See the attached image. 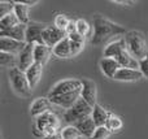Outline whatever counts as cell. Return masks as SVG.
I'll use <instances>...</instances> for the list:
<instances>
[{"label": "cell", "instance_id": "30bf717a", "mask_svg": "<svg viewBox=\"0 0 148 139\" xmlns=\"http://www.w3.org/2000/svg\"><path fill=\"white\" fill-rule=\"evenodd\" d=\"M51 103L53 105L61 107L64 109H70L75 105V103L81 99V91H75L72 94H64V95H57V96H48Z\"/></svg>", "mask_w": 148, "mask_h": 139}, {"label": "cell", "instance_id": "ac0fdd59", "mask_svg": "<svg viewBox=\"0 0 148 139\" xmlns=\"http://www.w3.org/2000/svg\"><path fill=\"white\" fill-rule=\"evenodd\" d=\"M26 29H27V25L20 23L12 29L0 31V36H5V38H10L20 42H26Z\"/></svg>", "mask_w": 148, "mask_h": 139}, {"label": "cell", "instance_id": "6da1fadb", "mask_svg": "<svg viewBox=\"0 0 148 139\" xmlns=\"http://www.w3.org/2000/svg\"><path fill=\"white\" fill-rule=\"evenodd\" d=\"M122 34L126 35V30L121 25L112 22L104 17H96L94 20V34H92L91 43L97 46L104 43L112 36L122 35Z\"/></svg>", "mask_w": 148, "mask_h": 139}, {"label": "cell", "instance_id": "8fae6325", "mask_svg": "<svg viewBox=\"0 0 148 139\" xmlns=\"http://www.w3.org/2000/svg\"><path fill=\"white\" fill-rule=\"evenodd\" d=\"M26 42L14 40L10 38H5V36H0V51L5 52V53H12V55H20L26 47Z\"/></svg>", "mask_w": 148, "mask_h": 139}, {"label": "cell", "instance_id": "d6986e66", "mask_svg": "<svg viewBox=\"0 0 148 139\" xmlns=\"http://www.w3.org/2000/svg\"><path fill=\"white\" fill-rule=\"evenodd\" d=\"M25 73H26L29 83H30L31 90H33V88H35L36 86H38L39 81H40V78H42V74H43V65L35 62V64L31 65Z\"/></svg>", "mask_w": 148, "mask_h": 139}, {"label": "cell", "instance_id": "d4e9b609", "mask_svg": "<svg viewBox=\"0 0 148 139\" xmlns=\"http://www.w3.org/2000/svg\"><path fill=\"white\" fill-rule=\"evenodd\" d=\"M68 38L70 39V44H72V56H75V55H78L79 52L83 49L86 38L82 36L81 34H78V33H74L72 35H68Z\"/></svg>", "mask_w": 148, "mask_h": 139}, {"label": "cell", "instance_id": "8992f818", "mask_svg": "<svg viewBox=\"0 0 148 139\" xmlns=\"http://www.w3.org/2000/svg\"><path fill=\"white\" fill-rule=\"evenodd\" d=\"M82 90V81L81 79H65L59 82L57 85L53 86L48 96H57V95H64V94H72L75 91Z\"/></svg>", "mask_w": 148, "mask_h": 139}, {"label": "cell", "instance_id": "5bb4252c", "mask_svg": "<svg viewBox=\"0 0 148 139\" xmlns=\"http://www.w3.org/2000/svg\"><path fill=\"white\" fill-rule=\"evenodd\" d=\"M100 68H101V72L104 73L108 78H112V79H114L117 72L121 69L117 60L110 59V57H103V59L100 60Z\"/></svg>", "mask_w": 148, "mask_h": 139}, {"label": "cell", "instance_id": "ba28073f", "mask_svg": "<svg viewBox=\"0 0 148 139\" xmlns=\"http://www.w3.org/2000/svg\"><path fill=\"white\" fill-rule=\"evenodd\" d=\"M48 25L38 22H30L26 29V43L27 44H44L43 34Z\"/></svg>", "mask_w": 148, "mask_h": 139}, {"label": "cell", "instance_id": "5b68a950", "mask_svg": "<svg viewBox=\"0 0 148 139\" xmlns=\"http://www.w3.org/2000/svg\"><path fill=\"white\" fill-rule=\"evenodd\" d=\"M9 82L12 85L13 90L21 96H29L31 94V87L30 83L27 81V77H26V73L22 72L18 68H13V69H9Z\"/></svg>", "mask_w": 148, "mask_h": 139}, {"label": "cell", "instance_id": "44dd1931", "mask_svg": "<svg viewBox=\"0 0 148 139\" xmlns=\"http://www.w3.org/2000/svg\"><path fill=\"white\" fill-rule=\"evenodd\" d=\"M110 113L107 111V109H104L101 105H99V104H96V105L94 107V111H92V120H94L95 125H96L97 127L100 126H105L107 125V121L108 118H109Z\"/></svg>", "mask_w": 148, "mask_h": 139}, {"label": "cell", "instance_id": "52a82bcc", "mask_svg": "<svg viewBox=\"0 0 148 139\" xmlns=\"http://www.w3.org/2000/svg\"><path fill=\"white\" fill-rule=\"evenodd\" d=\"M68 36L66 31L65 30H61V29L56 27V26H52V25H48L44 30V34H43V40H44V44L48 46L49 48L53 49L62 39H65Z\"/></svg>", "mask_w": 148, "mask_h": 139}, {"label": "cell", "instance_id": "4fadbf2b", "mask_svg": "<svg viewBox=\"0 0 148 139\" xmlns=\"http://www.w3.org/2000/svg\"><path fill=\"white\" fill-rule=\"evenodd\" d=\"M127 51V47H126V42L125 38L114 40L112 43H109L104 49V57H110V59H117L122 52Z\"/></svg>", "mask_w": 148, "mask_h": 139}, {"label": "cell", "instance_id": "836d02e7", "mask_svg": "<svg viewBox=\"0 0 148 139\" xmlns=\"http://www.w3.org/2000/svg\"><path fill=\"white\" fill-rule=\"evenodd\" d=\"M139 70L142 72L143 77L148 78V55L144 57V59L139 60Z\"/></svg>", "mask_w": 148, "mask_h": 139}, {"label": "cell", "instance_id": "e575fe53", "mask_svg": "<svg viewBox=\"0 0 148 139\" xmlns=\"http://www.w3.org/2000/svg\"><path fill=\"white\" fill-rule=\"evenodd\" d=\"M65 31H66L68 35H72V34L77 33V23H75V21L70 20L69 25H68V27H66V30H65Z\"/></svg>", "mask_w": 148, "mask_h": 139}, {"label": "cell", "instance_id": "3957f363", "mask_svg": "<svg viewBox=\"0 0 148 139\" xmlns=\"http://www.w3.org/2000/svg\"><path fill=\"white\" fill-rule=\"evenodd\" d=\"M92 111H94V107H91L87 101H84L83 99H79L75 103V105L73 108L65 111L64 113V120L68 122L69 125H75L78 121L86 118V117H90L92 114Z\"/></svg>", "mask_w": 148, "mask_h": 139}, {"label": "cell", "instance_id": "83f0119b", "mask_svg": "<svg viewBox=\"0 0 148 139\" xmlns=\"http://www.w3.org/2000/svg\"><path fill=\"white\" fill-rule=\"evenodd\" d=\"M61 135H62V139H79L82 137L79 130L74 125H68V126L62 127Z\"/></svg>", "mask_w": 148, "mask_h": 139}, {"label": "cell", "instance_id": "484cf974", "mask_svg": "<svg viewBox=\"0 0 148 139\" xmlns=\"http://www.w3.org/2000/svg\"><path fill=\"white\" fill-rule=\"evenodd\" d=\"M20 23H21L20 20H18L17 16L14 14V12L9 13L8 16L0 18V31H4V30H8V29H12V27H14V26L20 25Z\"/></svg>", "mask_w": 148, "mask_h": 139}, {"label": "cell", "instance_id": "4316f807", "mask_svg": "<svg viewBox=\"0 0 148 139\" xmlns=\"http://www.w3.org/2000/svg\"><path fill=\"white\" fill-rule=\"evenodd\" d=\"M0 64L5 68H9V69L18 68V59L16 57V55L1 52L0 53Z\"/></svg>", "mask_w": 148, "mask_h": 139}, {"label": "cell", "instance_id": "ffe728a7", "mask_svg": "<svg viewBox=\"0 0 148 139\" xmlns=\"http://www.w3.org/2000/svg\"><path fill=\"white\" fill-rule=\"evenodd\" d=\"M51 52H53L52 48H49L46 44H36L35 48H34V60H35V62L44 65L49 60Z\"/></svg>", "mask_w": 148, "mask_h": 139}, {"label": "cell", "instance_id": "d6a6232c", "mask_svg": "<svg viewBox=\"0 0 148 139\" xmlns=\"http://www.w3.org/2000/svg\"><path fill=\"white\" fill-rule=\"evenodd\" d=\"M69 22H70V20L65 14H57L56 18H55V26L61 29V30H66Z\"/></svg>", "mask_w": 148, "mask_h": 139}, {"label": "cell", "instance_id": "8d00e7d4", "mask_svg": "<svg viewBox=\"0 0 148 139\" xmlns=\"http://www.w3.org/2000/svg\"><path fill=\"white\" fill-rule=\"evenodd\" d=\"M113 3H117V4H134V1H123V0H113Z\"/></svg>", "mask_w": 148, "mask_h": 139}, {"label": "cell", "instance_id": "603a6c76", "mask_svg": "<svg viewBox=\"0 0 148 139\" xmlns=\"http://www.w3.org/2000/svg\"><path fill=\"white\" fill-rule=\"evenodd\" d=\"M53 55L57 57H61V59H66V57H70L72 56V44H70V39L65 38L55 47L53 49Z\"/></svg>", "mask_w": 148, "mask_h": 139}, {"label": "cell", "instance_id": "2e32d148", "mask_svg": "<svg viewBox=\"0 0 148 139\" xmlns=\"http://www.w3.org/2000/svg\"><path fill=\"white\" fill-rule=\"evenodd\" d=\"M51 105H52V103H51V100H49V98H38L31 104L30 114L34 117H39L43 113L48 112L49 109H51Z\"/></svg>", "mask_w": 148, "mask_h": 139}, {"label": "cell", "instance_id": "1f68e13d", "mask_svg": "<svg viewBox=\"0 0 148 139\" xmlns=\"http://www.w3.org/2000/svg\"><path fill=\"white\" fill-rule=\"evenodd\" d=\"M112 134V131H109L107 126H100L95 130L94 135H92L90 139H108Z\"/></svg>", "mask_w": 148, "mask_h": 139}, {"label": "cell", "instance_id": "277c9868", "mask_svg": "<svg viewBox=\"0 0 148 139\" xmlns=\"http://www.w3.org/2000/svg\"><path fill=\"white\" fill-rule=\"evenodd\" d=\"M35 126L39 131L44 135L47 134H52V133L60 131V118L55 112L48 111L46 113H43L42 116L36 117L35 121Z\"/></svg>", "mask_w": 148, "mask_h": 139}, {"label": "cell", "instance_id": "cb8c5ba5", "mask_svg": "<svg viewBox=\"0 0 148 139\" xmlns=\"http://www.w3.org/2000/svg\"><path fill=\"white\" fill-rule=\"evenodd\" d=\"M14 14L20 20L21 23L23 25H29L30 23V18H29V7L21 1H14Z\"/></svg>", "mask_w": 148, "mask_h": 139}, {"label": "cell", "instance_id": "9a60e30c", "mask_svg": "<svg viewBox=\"0 0 148 139\" xmlns=\"http://www.w3.org/2000/svg\"><path fill=\"white\" fill-rule=\"evenodd\" d=\"M74 126L79 130V133H81L82 137H84L87 139L91 138L92 135H94L95 130L97 129V126L95 125V122H94V120H92L91 116L86 117V118L81 120V121H78L75 125H74Z\"/></svg>", "mask_w": 148, "mask_h": 139}, {"label": "cell", "instance_id": "7a4b0ae2", "mask_svg": "<svg viewBox=\"0 0 148 139\" xmlns=\"http://www.w3.org/2000/svg\"><path fill=\"white\" fill-rule=\"evenodd\" d=\"M123 38H125L129 53L135 57L138 61L144 59L148 55L146 38L143 36V34L140 31H129V33H126V35Z\"/></svg>", "mask_w": 148, "mask_h": 139}, {"label": "cell", "instance_id": "9c48e42d", "mask_svg": "<svg viewBox=\"0 0 148 139\" xmlns=\"http://www.w3.org/2000/svg\"><path fill=\"white\" fill-rule=\"evenodd\" d=\"M82 81V90H81V98L84 101L90 104L91 107L96 105L97 101V88L96 83L94 81L88 79V78H83Z\"/></svg>", "mask_w": 148, "mask_h": 139}, {"label": "cell", "instance_id": "7c38bea8", "mask_svg": "<svg viewBox=\"0 0 148 139\" xmlns=\"http://www.w3.org/2000/svg\"><path fill=\"white\" fill-rule=\"evenodd\" d=\"M34 48L35 44H26L23 51L18 55V69L26 72L33 64H35L34 60Z\"/></svg>", "mask_w": 148, "mask_h": 139}, {"label": "cell", "instance_id": "d590c367", "mask_svg": "<svg viewBox=\"0 0 148 139\" xmlns=\"http://www.w3.org/2000/svg\"><path fill=\"white\" fill-rule=\"evenodd\" d=\"M43 139H62L61 130H60V131H56V133H52V134H47V135H44Z\"/></svg>", "mask_w": 148, "mask_h": 139}, {"label": "cell", "instance_id": "e0dca14e", "mask_svg": "<svg viewBox=\"0 0 148 139\" xmlns=\"http://www.w3.org/2000/svg\"><path fill=\"white\" fill-rule=\"evenodd\" d=\"M140 78H143V74H142L140 70L121 68L117 72V74H116L114 79L121 81V82H135V81H139Z\"/></svg>", "mask_w": 148, "mask_h": 139}, {"label": "cell", "instance_id": "7402d4cb", "mask_svg": "<svg viewBox=\"0 0 148 139\" xmlns=\"http://www.w3.org/2000/svg\"><path fill=\"white\" fill-rule=\"evenodd\" d=\"M117 62L121 68H127V69H135L139 70V61L134 56L129 53V51H125L117 57Z\"/></svg>", "mask_w": 148, "mask_h": 139}, {"label": "cell", "instance_id": "f1b7e54d", "mask_svg": "<svg viewBox=\"0 0 148 139\" xmlns=\"http://www.w3.org/2000/svg\"><path fill=\"white\" fill-rule=\"evenodd\" d=\"M122 125H123L122 124V120H121L120 117L114 116V114L110 113V116H109V118H108L107 125H105V126L109 129V131L114 133V131H118V130L122 129Z\"/></svg>", "mask_w": 148, "mask_h": 139}, {"label": "cell", "instance_id": "f546056e", "mask_svg": "<svg viewBox=\"0 0 148 139\" xmlns=\"http://www.w3.org/2000/svg\"><path fill=\"white\" fill-rule=\"evenodd\" d=\"M75 23H77V33L81 34L84 38H86L87 35H90V33H91V26H90V23L87 22L86 20L79 18V20L75 21Z\"/></svg>", "mask_w": 148, "mask_h": 139}, {"label": "cell", "instance_id": "4dcf8cb0", "mask_svg": "<svg viewBox=\"0 0 148 139\" xmlns=\"http://www.w3.org/2000/svg\"><path fill=\"white\" fill-rule=\"evenodd\" d=\"M14 12V1H0V18Z\"/></svg>", "mask_w": 148, "mask_h": 139}]
</instances>
